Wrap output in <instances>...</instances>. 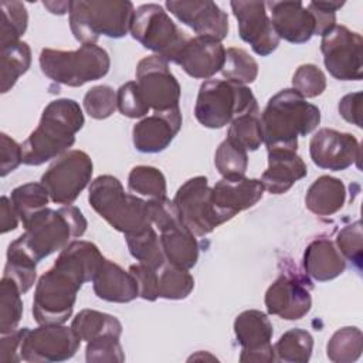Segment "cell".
I'll return each mask as SVG.
<instances>
[{
  "label": "cell",
  "mask_w": 363,
  "mask_h": 363,
  "mask_svg": "<svg viewBox=\"0 0 363 363\" xmlns=\"http://www.w3.org/2000/svg\"><path fill=\"white\" fill-rule=\"evenodd\" d=\"M173 203L182 223L194 235L204 237L224 223L211 203V187L204 176L184 182L176 191Z\"/></svg>",
  "instance_id": "8fae6325"
},
{
  "label": "cell",
  "mask_w": 363,
  "mask_h": 363,
  "mask_svg": "<svg viewBox=\"0 0 363 363\" xmlns=\"http://www.w3.org/2000/svg\"><path fill=\"white\" fill-rule=\"evenodd\" d=\"M363 352V335L356 326L337 329L326 345V354L335 363H350L360 357Z\"/></svg>",
  "instance_id": "d6a6232c"
},
{
  "label": "cell",
  "mask_w": 363,
  "mask_h": 363,
  "mask_svg": "<svg viewBox=\"0 0 363 363\" xmlns=\"http://www.w3.org/2000/svg\"><path fill=\"white\" fill-rule=\"evenodd\" d=\"M92 284L95 295L108 302L126 303L139 296L138 284L132 274L106 258L102 261Z\"/></svg>",
  "instance_id": "d4e9b609"
},
{
  "label": "cell",
  "mask_w": 363,
  "mask_h": 363,
  "mask_svg": "<svg viewBox=\"0 0 363 363\" xmlns=\"http://www.w3.org/2000/svg\"><path fill=\"white\" fill-rule=\"evenodd\" d=\"M337 109L345 121L362 128V92L345 95L339 101Z\"/></svg>",
  "instance_id": "f5cc1de1"
},
{
  "label": "cell",
  "mask_w": 363,
  "mask_h": 363,
  "mask_svg": "<svg viewBox=\"0 0 363 363\" xmlns=\"http://www.w3.org/2000/svg\"><path fill=\"white\" fill-rule=\"evenodd\" d=\"M225 48L221 41L210 37H189L182 47L174 64L180 65L193 78L207 79L221 71Z\"/></svg>",
  "instance_id": "44dd1931"
},
{
  "label": "cell",
  "mask_w": 363,
  "mask_h": 363,
  "mask_svg": "<svg viewBox=\"0 0 363 363\" xmlns=\"http://www.w3.org/2000/svg\"><path fill=\"white\" fill-rule=\"evenodd\" d=\"M18 218L20 217L17 216L10 199L3 196L0 200V231H1V234L16 230L17 224H18Z\"/></svg>",
  "instance_id": "db71d44e"
},
{
  "label": "cell",
  "mask_w": 363,
  "mask_h": 363,
  "mask_svg": "<svg viewBox=\"0 0 363 363\" xmlns=\"http://www.w3.org/2000/svg\"><path fill=\"white\" fill-rule=\"evenodd\" d=\"M71 328L81 340L91 342L102 336L122 335V323L112 315L95 309H82L72 319Z\"/></svg>",
  "instance_id": "f1b7e54d"
},
{
  "label": "cell",
  "mask_w": 363,
  "mask_h": 363,
  "mask_svg": "<svg viewBox=\"0 0 363 363\" xmlns=\"http://www.w3.org/2000/svg\"><path fill=\"white\" fill-rule=\"evenodd\" d=\"M305 274L315 281L335 279L346 269V261L336 244L326 237H319L308 244L303 252Z\"/></svg>",
  "instance_id": "484cf974"
},
{
  "label": "cell",
  "mask_w": 363,
  "mask_h": 363,
  "mask_svg": "<svg viewBox=\"0 0 363 363\" xmlns=\"http://www.w3.org/2000/svg\"><path fill=\"white\" fill-rule=\"evenodd\" d=\"M125 238L130 255L140 264L153 269H160L164 265L166 258L160 245V238L153 227L136 234H126Z\"/></svg>",
  "instance_id": "4dcf8cb0"
},
{
  "label": "cell",
  "mask_w": 363,
  "mask_h": 363,
  "mask_svg": "<svg viewBox=\"0 0 363 363\" xmlns=\"http://www.w3.org/2000/svg\"><path fill=\"white\" fill-rule=\"evenodd\" d=\"M250 112H259V108L248 86L225 79H207L200 85L194 115L203 126L220 129Z\"/></svg>",
  "instance_id": "52a82bcc"
},
{
  "label": "cell",
  "mask_w": 363,
  "mask_h": 363,
  "mask_svg": "<svg viewBox=\"0 0 363 363\" xmlns=\"http://www.w3.org/2000/svg\"><path fill=\"white\" fill-rule=\"evenodd\" d=\"M182 128L180 108L155 112L139 121L132 129L133 146L142 153L164 150Z\"/></svg>",
  "instance_id": "7402d4cb"
},
{
  "label": "cell",
  "mask_w": 363,
  "mask_h": 363,
  "mask_svg": "<svg viewBox=\"0 0 363 363\" xmlns=\"http://www.w3.org/2000/svg\"><path fill=\"white\" fill-rule=\"evenodd\" d=\"M84 126V113L74 99L51 101L43 111L38 126L21 145L23 163L40 166L57 159L74 145L75 133Z\"/></svg>",
  "instance_id": "7a4b0ae2"
},
{
  "label": "cell",
  "mask_w": 363,
  "mask_h": 363,
  "mask_svg": "<svg viewBox=\"0 0 363 363\" xmlns=\"http://www.w3.org/2000/svg\"><path fill=\"white\" fill-rule=\"evenodd\" d=\"M43 4L52 14H65V13H69L71 1H57V3L55 1H44Z\"/></svg>",
  "instance_id": "11a10c76"
},
{
  "label": "cell",
  "mask_w": 363,
  "mask_h": 363,
  "mask_svg": "<svg viewBox=\"0 0 363 363\" xmlns=\"http://www.w3.org/2000/svg\"><path fill=\"white\" fill-rule=\"evenodd\" d=\"M50 200L47 189L41 183L34 182L16 187L10 194V201L23 224L34 214L44 210Z\"/></svg>",
  "instance_id": "836d02e7"
},
{
  "label": "cell",
  "mask_w": 363,
  "mask_h": 363,
  "mask_svg": "<svg viewBox=\"0 0 363 363\" xmlns=\"http://www.w3.org/2000/svg\"><path fill=\"white\" fill-rule=\"evenodd\" d=\"M234 333L241 346L240 362H274L275 353L271 345L272 323L258 309L241 312L234 320Z\"/></svg>",
  "instance_id": "ac0fdd59"
},
{
  "label": "cell",
  "mask_w": 363,
  "mask_h": 363,
  "mask_svg": "<svg viewBox=\"0 0 363 363\" xmlns=\"http://www.w3.org/2000/svg\"><path fill=\"white\" fill-rule=\"evenodd\" d=\"M116 105L119 112L128 118H142L150 109L136 81H129L119 86L116 91Z\"/></svg>",
  "instance_id": "7dc6e473"
},
{
  "label": "cell",
  "mask_w": 363,
  "mask_h": 363,
  "mask_svg": "<svg viewBox=\"0 0 363 363\" xmlns=\"http://www.w3.org/2000/svg\"><path fill=\"white\" fill-rule=\"evenodd\" d=\"M234 17L238 21V34L252 51L261 57L272 54L279 45L264 1H231Z\"/></svg>",
  "instance_id": "2e32d148"
},
{
  "label": "cell",
  "mask_w": 363,
  "mask_h": 363,
  "mask_svg": "<svg viewBox=\"0 0 363 363\" xmlns=\"http://www.w3.org/2000/svg\"><path fill=\"white\" fill-rule=\"evenodd\" d=\"M268 167L261 176L265 190L272 194L286 193L298 180L308 174L303 159L291 149H267Z\"/></svg>",
  "instance_id": "cb8c5ba5"
},
{
  "label": "cell",
  "mask_w": 363,
  "mask_h": 363,
  "mask_svg": "<svg viewBox=\"0 0 363 363\" xmlns=\"http://www.w3.org/2000/svg\"><path fill=\"white\" fill-rule=\"evenodd\" d=\"M0 174L6 177L23 163V147L9 135H0Z\"/></svg>",
  "instance_id": "f907efd6"
},
{
  "label": "cell",
  "mask_w": 363,
  "mask_h": 363,
  "mask_svg": "<svg viewBox=\"0 0 363 363\" xmlns=\"http://www.w3.org/2000/svg\"><path fill=\"white\" fill-rule=\"evenodd\" d=\"M363 233H362V223L356 220L354 223L345 225L336 235V247L343 255V258L352 261L357 269L362 268V258H363Z\"/></svg>",
  "instance_id": "f6af8a7d"
},
{
  "label": "cell",
  "mask_w": 363,
  "mask_h": 363,
  "mask_svg": "<svg viewBox=\"0 0 363 363\" xmlns=\"http://www.w3.org/2000/svg\"><path fill=\"white\" fill-rule=\"evenodd\" d=\"M84 109L94 119H106L116 109V92L109 85L92 86L84 96Z\"/></svg>",
  "instance_id": "ee69618b"
},
{
  "label": "cell",
  "mask_w": 363,
  "mask_h": 363,
  "mask_svg": "<svg viewBox=\"0 0 363 363\" xmlns=\"http://www.w3.org/2000/svg\"><path fill=\"white\" fill-rule=\"evenodd\" d=\"M159 277V298L164 299H184L194 288V278L189 269L166 264L157 269Z\"/></svg>",
  "instance_id": "f35d334b"
},
{
  "label": "cell",
  "mask_w": 363,
  "mask_h": 363,
  "mask_svg": "<svg viewBox=\"0 0 363 363\" xmlns=\"http://www.w3.org/2000/svg\"><path fill=\"white\" fill-rule=\"evenodd\" d=\"M159 238L169 264L183 269H190L197 264L199 242L180 218L162 228Z\"/></svg>",
  "instance_id": "4316f807"
},
{
  "label": "cell",
  "mask_w": 363,
  "mask_h": 363,
  "mask_svg": "<svg viewBox=\"0 0 363 363\" xmlns=\"http://www.w3.org/2000/svg\"><path fill=\"white\" fill-rule=\"evenodd\" d=\"M313 350L312 335L301 328L286 330L274 345L275 360L285 363H306Z\"/></svg>",
  "instance_id": "f546056e"
},
{
  "label": "cell",
  "mask_w": 363,
  "mask_h": 363,
  "mask_svg": "<svg viewBox=\"0 0 363 363\" xmlns=\"http://www.w3.org/2000/svg\"><path fill=\"white\" fill-rule=\"evenodd\" d=\"M0 45L7 47L20 41V37L27 30L28 14L21 1H1L0 3Z\"/></svg>",
  "instance_id": "d590c367"
},
{
  "label": "cell",
  "mask_w": 363,
  "mask_h": 363,
  "mask_svg": "<svg viewBox=\"0 0 363 363\" xmlns=\"http://www.w3.org/2000/svg\"><path fill=\"white\" fill-rule=\"evenodd\" d=\"M24 233L14 240L35 262L55 251L65 248L74 238L84 235L88 223L75 206H62L58 210L45 207L24 224Z\"/></svg>",
  "instance_id": "277c9868"
},
{
  "label": "cell",
  "mask_w": 363,
  "mask_h": 363,
  "mask_svg": "<svg viewBox=\"0 0 363 363\" xmlns=\"http://www.w3.org/2000/svg\"><path fill=\"white\" fill-rule=\"evenodd\" d=\"M214 164L223 177L245 176L248 167L247 150L225 138L216 150Z\"/></svg>",
  "instance_id": "b9f144b4"
},
{
  "label": "cell",
  "mask_w": 363,
  "mask_h": 363,
  "mask_svg": "<svg viewBox=\"0 0 363 363\" xmlns=\"http://www.w3.org/2000/svg\"><path fill=\"white\" fill-rule=\"evenodd\" d=\"M37 264L38 262H35L26 251L11 242L7 248V261L3 277L13 279L18 285L21 294H26L35 282Z\"/></svg>",
  "instance_id": "e575fe53"
},
{
  "label": "cell",
  "mask_w": 363,
  "mask_h": 363,
  "mask_svg": "<svg viewBox=\"0 0 363 363\" xmlns=\"http://www.w3.org/2000/svg\"><path fill=\"white\" fill-rule=\"evenodd\" d=\"M136 84L155 112L179 108L180 85L164 58L155 54L142 58L136 65Z\"/></svg>",
  "instance_id": "9a60e30c"
},
{
  "label": "cell",
  "mask_w": 363,
  "mask_h": 363,
  "mask_svg": "<svg viewBox=\"0 0 363 363\" xmlns=\"http://www.w3.org/2000/svg\"><path fill=\"white\" fill-rule=\"evenodd\" d=\"M130 34L145 48L153 51L155 55L164 58L167 62L176 61L189 38L170 18L167 11L155 3L142 4L135 10Z\"/></svg>",
  "instance_id": "9c48e42d"
},
{
  "label": "cell",
  "mask_w": 363,
  "mask_h": 363,
  "mask_svg": "<svg viewBox=\"0 0 363 363\" xmlns=\"http://www.w3.org/2000/svg\"><path fill=\"white\" fill-rule=\"evenodd\" d=\"M88 201L111 227L125 235L152 227L147 200L126 193L115 176L96 177L89 186Z\"/></svg>",
  "instance_id": "5b68a950"
},
{
  "label": "cell",
  "mask_w": 363,
  "mask_h": 363,
  "mask_svg": "<svg viewBox=\"0 0 363 363\" xmlns=\"http://www.w3.org/2000/svg\"><path fill=\"white\" fill-rule=\"evenodd\" d=\"M346 201V187L340 179L332 176L318 177L305 196L306 208L315 216L329 217L337 213Z\"/></svg>",
  "instance_id": "83f0119b"
},
{
  "label": "cell",
  "mask_w": 363,
  "mask_h": 363,
  "mask_svg": "<svg viewBox=\"0 0 363 363\" xmlns=\"http://www.w3.org/2000/svg\"><path fill=\"white\" fill-rule=\"evenodd\" d=\"M362 45V35L346 26L336 24L326 31L320 40V51L329 74L340 81H360Z\"/></svg>",
  "instance_id": "7c38bea8"
},
{
  "label": "cell",
  "mask_w": 363,
  "mask_h": 363,
  "mask_svg": "<svg viewBox=\"0 0 363 363\" xmlns=\"http://www.w3.org/2000/svg\"><path fill=\"white\" fill-rule=\"evenodd\" d=\"M292 89L302 98H315L326 89V77L315 64H302L292 77Z\"/></svg>",
  "instance_id": "7bdbcfd3"
},
{
  "label": "cell",
  "mask_w": 363,
  "mask_h": 363,
  "mask_svg": "<svg viewBox=\"0 0 363 363\" xmlns=\"http://www.w3.org/2000/svg\"><path fill=\"white\" fill-rule=\"evenodd\" d=\"M138 284L139 296L145 301H156L159 298V277L157 269H153L140 262L133 264L128 269Z\"/></svg>",
  "instance_id": "c3c4849f"
},
{
  "label": "cell",
  "mask_w": 363,
  "mask_h": 363,
  "mask_svg": "<svg viewBox=\"0 0 363 363\" xmlns=\"http://www.w3.org/2000/svg\"><path fill=\"white\" fill-rule=\"evenodd\" d=\"M21 315V291L13 279L3 277L0 282V333L16 330Z\"/></svg>",
  "instance_id": "ab89813d"
},
{
  "label": "cell",
  "mask_w": 363,
  "mask_h": 363,
  "mask_svg": "<svg viewBox=\"0 0 363 363\" xmlns=\"http://www.w3.org/2000/svg\"><path fill=\"white\" fill-rule=\"evenodd\" d=\"M271 23L277 35L292 44L308 43L315 34V20L301 1H268Z\"/></svg>",
  "instance_id": "603a6c76"
},
{
  "label": "cell",
  "mask_w": 363,
  "mask_h": 363,
  "mask_svg": "<svg viewBox=\"0 0 363 363\" xmlns=\"http://www.w3.org/2000/svg\"><path fill=\"white\" fill-rule=\"evenodd\" d=\"M259 112H250L235 118L228 128L227 139L240 147L248 150H257L264 143Z\"/></svg>",
  "instance_id": "60d3db41"
},
{
  "label": "cell",
  "mask_w": 363,
  "mask_h": 363,
  "mask_svg": "<svg viewBox=\"0 0 363 363\" xmlns=\"http://www.w3.org/2000/svg\"><path fill=\"white\" fill-rule=\"evenodd\" d=\"M221 74L225 81L247 85L255 81L258 75V64L245 50L230 47L225 50Z\"/></svg>",
  "instance_id": "8d00e7d4"
},
{
  "label": "cell",
  "mask_w": 363,
  "mask_h": 363,
  "mask_svg": "<svg viewBox=\"0 0 363 363\" xmlns=\"http://www.w3.org/2000/svg\"><path fill=\"white\" fill-rule=\"evenodd\" d=\"M128 187L132 193L153 199L166 197V179L163 173L153 166H135L128 176Z\"/></svg>",
  "instance_id": "74e56055"
},
{
  "label": "cell",
  "mask_w": 363,
  "mask_h": 363,
  "mask_svg": "<svg viewBox=\"0 0 363 363\" xmlns=\"http://www.w3.org/2000/svg\"><path fill=\"white\" fill-rule=\"evenodd\" d=\"M135 7L128 0H75L69 6V28L84 44H95L101 35L122 38L130 31Z\"/></svg>",
  "instance_id": "8992f818"
},
{
  "label": "cell",
  "mask_w": 363,
  "mask_h": 363,
  "mask_svg": "<svg viewBox=\"0 0 363 363\" xmlns=\"http://www.w3.org/2000/svg\"><path fill=\"white\" fill-rule=\"evenodd\" d=\"M38 61L45 77L67 86H82L101 79L111 67L108 52L96 44H84L75 51L44 48Z\"/></svg>",
  "instance_id": "ba28073f"
},
{
  "label": "cell",
  "mask_w": 363,
  "mask_h": 363,
  "mask_svg": "<svg viewBox=\"0 0 363 363\" xmlns=\"http://www.w3.org/2000/svg\"><path fill=\"white\" fill-rule=\"evenodd\" d=\"M264 190L258 179L245 176L223 177L211 187V203L225 223L238 213L255 206L262 199Z\"/></svg>",
  "instance_id": "ffe728a7"
},
{
  "label": "cell",
  "mask_w": 363,
  "mask_h": 363,
  "mask_svg": "<svg viewBox=\"0 0 363 363\" xmlns=\"http://www.w3.org/2000/svg\"><path fill=\"white\" fill-rule=\"evenodd\" d=\"M28 328L16 329L9 333H3L0 339V363H13L21 362L20 349L23 339L27 333Z\"/></svg>",
  "instance_id": "816d5d0a"
},
{
  "label": "cell",
  "mask_w": 363,
  "mask_h": 363,
  "mask_svg": "<svg viewBox=\"0 0 363 363\" xmlns=\"http://www.w3.org/2000/svg\"><path fill=\"white\" fill-rule=\"evenodd\" d=\"M1 92H9L17 79L26 74L31 65V50L27 43L18 41L16 44L1 48Z\"/></svg>",
  "instance_id": "1f68e13d"
},
{
  "label": "cell",
  "mask_w": 363,
  "mask_h": 363,
  "mask_svg": "<svg viewBox=\"0 0 363 363\" xmlns=\"http://www.w3.org/2000/svg\"><path fill=\"white\" fill-rule=\"evenodd\" d=\"M197 357H200V359H210V360H217L214 356H211V354H208V353H203V352H197L196 354H191L189 360H194V359H197Z\"/></svg>",
  "instance_id": "9f6ffc18"
},
{
  "label": "cell",
  "mask_w": 363,
  "mask_h": 363,
  "mask_svg": "<svg viewBox=\"0 0 363 363\" xmlns=\"http://www.w3.org/2000/svg\"><path fill=\"white\" fill-rule=\"evenodd\" d=\"M81 339L69 326L40 325L28 329L20 349L21 360L28 363H51L71 359L79 349Z\"/></svg>",
  "instance_id": "4fadbf2b"
},
{
  "label": "cell",
  "mask_w": 363,
  "mask_h": 363,
  "mask_svg": "<svg viewBox=\"0 0 363 363\" xmlns=\"http://www.w3.org/2000/svg\"><path fill=\"white\" fill-rule=\"evenodd\" d=\"M105 257L84 240H72L60 251L54 265L44 272L34 291L33 316L38 325H61L72 315L77 294L95 278Z\"/></svg>",
  "instance_id": "6da1fadb"
},
{
  "label": "cell",
  "mask_w": 363,
  "mask_h": 363,
  "mask_svg": "<svg viewBox=\"0 0 363 363\" xmlns=\"http://www.w3.org/2000/svg\"><path fill=\"white\" fill-rule=\"evenodd\" d=\"M259 118L267 149L296 150L298 138L318 128L320 111L291 88L269 98Z\"/></svg>",
  "instance_id": "3957f363"
},
{
  "label": "cell",
  "mask_w": 363,
  "mask_h": 363,
  "mask_svg": "<svg viewBox=\"0 0 363 363\" xmlns=\"http://www.w3.org/2000/svg\"><path fill=\"white\" fill-rule=\"evenodd\" d=\"M94 164L84 150H68L57 157L41 177L51 201L62 206L72 204L91 182Z\"/></svg>",
  "instance_id": "30bf717a"
},
{
  "label": "cell",
  "mask_w": 363,
  "mask_h": 363,
  "mask_svg": "<svg viewBox=\"0 0 363 363\" xmlns=\"http://www.w3.org/2000/svg\"><path fill=\"white\" fill-rule=\"evenodd\" d=\"M343 4V1H311L308 4V10L315 20V34L323 35L336 26V11Z\"/></svg>",
  "instance_id": "681fc988"
},
{
  "label": "cell",
  "mask_w": 363,
  "mask_h": 363,
  "mask_svg": "<svg viewBox=\"0 0 363 363\" xmlns=\"http://www.w3.org/2000/svg\"><path fill=\"white\" fill-rule=\"evenodd\" d=\"M166 9L197 35L223 41L228 34V16L210 0L166 1Z\"/></svg>",
  "instance_id": "d6986e66"
},
{
  "label": "cell",
  "mask_w": 363,
  "mask_h": 363,
  "mask_svg": "<svg viewBox=\"0 0 363 363\" xmlns=\"http://www.w3.org/2000/svg\"><path fill=\"white\" fill-rule=\"evenodd\" d=\"M309 153L320 169L339 172L354 163L360 167V145L352 133L322 128L312 136Z\"/></svg>",
  "instance_id": "e0dca14e"
},
{
  "label": "cell",
  "mask_w": 363,
  "mask_h": 363,
  "mask_svg": "<svg viewBox=\"0 0 363 363\" xmlns=\"http://www.w3.org/2000/svg\"><path fill=\"white\" fill-rule=\"evenodd\" d=\"M311 279L296 268H284L279 277L265 292V306L268 313L285 320L303 318L312 306Z\"/></svg>",
  "instance_id": "5bb4252c"
},
{
  "label": "cell",
  "mask_w": 363,
  "mask_h": 363,
  "mask_svg": "<svg viewBox=\"0 0 363 363\" xmlns=\"http://www.w3.org/2000/svg\"><path fill=\"white\" fill-rule=\"evenodd\" d=\"M88 363H122L125 353L116 336H102L88 342L85 349Z\"/></svg>",
  "instance_id": "bcb514c9"
}]
</instances>
